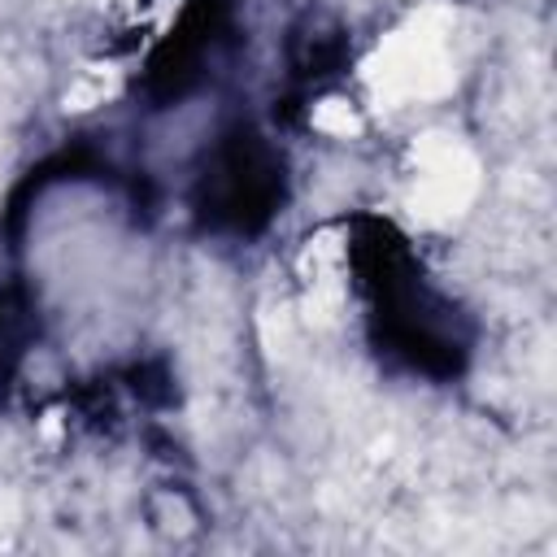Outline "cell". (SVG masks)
Here are the masks:
<instances>
[{
	"label": "cell",
	"instance_id": "obj_2",
	"mask_svg": "<svg viewBox=\"0 0 557 557\" xmlns=\"http://www.w3.org/2000/svg\"><path fill=\"white\" fill-rule=\"evenodd\" d=\"M418 165H422V178H418V191H413V205L426 213V218H448L466 205L470 187H474V165L461 148H453L448 139L431 135V144L418 148Z\"/></svg>",
	"mask_w": 557,
	"mask_h": 557
},
{
	"label": "cell",
	"instance_id": "obj_3",
	"mask_svg": "<svg viewBox=\"0 0 557 557\" xmlns=\"http://www.w3.org/2000/svg\"><path fill=\"white\" fill-rule=\"evenodd\" d=\"M318 126H326V131H339V135H348V131H357V117L348 113V104H339V100H326L322 109H318V117H313Z\"/></svg>",
	"mask_w": 557,
	"mask_h": 557
},
{
	"label": "cell",
	"instance_id": "obj_1",
	"mask_svg": "<svg viewBox=\"0 0 557 557\" xmlns=\"http://www.w3.org/2000/svg\"><path fill=\"white\" fill-rule=\"evenodd\" d=\"M444 35L426 30V17L387 39V48L374 61V91L379 96H431L448 83V61H444Z\"/></svg>",
	"mask_w": 557,
	"mask_h": 557
}]
</instances>
